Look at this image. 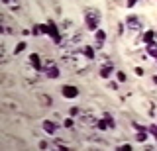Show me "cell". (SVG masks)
Listing matches in <instances>:
<instances>
[{
  "instance_id": "1",
  "label": "cell",
  "mask_w": 157,
  "mask_h": 151,
  "mask_svg": "<svg viewBox=\"0 0 157 151\" xmlns=\"http://www.w3.org/2000/svg\"><path fill=\"white\" fill-rule=\"evenodd\" d=\"M98 20H100V18H98V12H90V10L86 12L85 22H86V28H88V30L96 32L98 30Z\"/></svg>"
},
{
  "instance_id": "2",
  "label": "cell",
  "mask_w": 157,
  "mask_h": 151,
  "mask_svg": "<svg viewBox=\"0 0 157 151\" xmlns=\"http://www.w3.org/2000/svg\"><path fill=\"white\" fill-rule=\"evenodd\" d=\"M47 28H49V37H51L55 43H61V33H59V30H57V26H55V22L53 20H49L47 22Z\"/></svg>"
},
{
  "instance_id": "3",
  "label": "cell",
  "mask_w": 157,
  "mask_h": 151,
  "mask_svg": "<svg viewBox=\"0 0 157 151\" xmlns=\"http://www.w3.org/2000/svg\"><path fill=\"white\" fill-rule=\"evenodd\" d=\"M126 28H128V30H132V32H140V30H141V22H140V18L130 16V18L126 20Z\"/></svg>"
},
{
  "instance_id": "4",
  "label": "cell",
  "mask_w": 157,
  "mask_h": 151,
  "mask_svg": "<svg viewBox=\"0 0 157 151\" xmlns=\"http://www.w3.org/2000/svg\"><path fill=\"white\" fill-rule=\"evenodd\" d=\"M61 92H63L65 98H75V96H78V89L77 86H71V85H65L61 89Z\"/></svg>"
},
{
  "instance_id": "5",
  "label": "cell",
  "mask_w": 157,
  "mask_h": 151,
  "mask_svg": "<svg viewBox=\"0 0 157 151\" xmlns=\"http://www.w3.org/2000/svg\"><path fill=\"white\" fill-rule=\"evenodd\" d=\"M29 63H32V67H33L36 71H43L41 61H39V55H36V53H32V55H29Z\"/></svg>"
},
{
  "instance_id": "6",
  "label": "cell",
  "mask_w": 157,
  "mask_h": 151,
  "mask_svg": "<svg viewBox=\"0 0 157 151\" xmlns=\"http://www.w3.org/2000/svg\"><path fill=\"white\" fill-rule=\"evenodd\" d=\"M43 71H45L47 79H57V77H59V69H57L55 65H51V67H45Z\"/></svg>"
},
{
  "instance_id": "7",
  "label": "cell",
  "mask_w": 157,
  "mask_h": 151,
  "mask_svg": "<svg viewBox=\"0 0 157 151\" xmlns=\"http://www.w3.org/2000/svg\"><path fill=\"white\" fill-rule=\"evenodd\" d=\"M57 128H59V126H57V124H53V122H49V120L43 122V130H45L47 134H55Z\"/></svg>"
},
{
  "instance_id": "8",
  "label": "cell",
  "mask_w": 157,
  "mask_h": 151,
  "mask_svg": "<svg viewBox=\"0 0 157 151\" xmlns=\"http://www.w3.org/2000/svg\"><path fill=\"white\" fill-rule=\"evenodd\" d=\"M110 73H112V63H106V65L100 69V77H102V79H108Z\"/></svg>"
},
{
  "instance_id": "9",
  "label": "cell",
  "mask_w": 157,
  "mask_h": 151,
  "mask_svg": "<svg viewBox=\"0 0 157 151\" xmlns=\"http://www.w3.org/2000/svg\"><path fill=\"white\" fill-rule=\"evenodd\" d=\"M94 36H96V45H98V47H102V43H104V40H106V33L102 32V30H96V32H94Z\"/></svg>"
},
{
  "instance_id": "10",
  "label": "cell",
  "mask_w": 157,
  "mask_h": 151,
  "mask_svg": "<svg viewBox=\"0 0 157 151\" xmlns=\"http://www.w3.org/2000/svg\"><path fill=\"white\" fill-rule=\"evenodd\" d=\"M81 51L85 53V57H86V59H94V47H90V45H85Z\"/></svg>"
},
{
  "instance_id": "11",
  "label": "cell",
  "mask_w": 157,
  "mask_h": 151,
  "mask_svg": "<svg viewBox=\"0 0 157 151\" xmlns=\"http://www.w3.org/2000/svg\"><path fill=\"white\" fill-rule=\"evenodd\" d=\"M153 40H155V32H151V30H149V32H145V33H144V43H145V45H147V43H151Z\"/></svg>"
},
{
  "instance_id": "12",
  "label": "cell",
  "mask_w": 157,
  "mask_h": 151,
  "mask_svg": "<svg viewBox=\"0 0 157 151\" xmlns=\"http://www.w3.org/2000/svg\"><path fill=\"white\" fill-rule=\"evenodd\" d=\"M147 53H149V55H157V43L155 41H151V43H147Z\"/></svg>"
},
{
  "instance_id": "13",
  "label": "cell",
  "mask_w": 157,
  "mask_h": 151,
  "mask_svg": "<svg viewBox=\"0 0 157 151\" xmlns=\"http://www.w3.org/2000/svg\"><path fill=\"white\" fill-rule=\"evenodd\" d=\"M136 139H137V141H145V139H147V130H141V131H137Z\"/></svg>"
},
{
  "instance_id": "14",
  "label": "cell",
  "mask_w": 157,
  "mask_h": 151,
  "mask_svg": "<svg viewBox=\"0 0 157 151\" xmlns=\"http://www.w3.org/2000/svg\"><path fill=\"white\" fill-rule=\"evenodd\" d=\"M96 128H98V130H108L110 126H108V122H106L104 118H102L100 122H96Z\"/></svg>"
},
{
  "instance_id": "15",
  "label": "cell",
  "mask_w": 157,
  "mask_h": 151,
  "mask_svg": "<svg viewBox=\"0 0 157 151\" xmlns=\"http://www.w3.org/2000/svg\"><path fill=\"white\" fill-rule=\"evenodd\" d=\"M26 47H28V45H26V41H20L18 45H16V49H14V51H16V53H22L24 49H26Z\"/></svg>"
},
{
  "instance_id": "16",
  "label": "cell",
  "mask_w": 157,
  "mask_h": 151,
  "mask_svg": "<svg viewBox=\"0 0 157 151\" xmlns=\"http://www.w3.org/2000/svg\"><path fill=\"white\" fill-rule=\"evenodd\" d=\"M104 120L108 122V126H110V128H114V118H112V116L108 114V112H106V114H104Z\"/></svg>"
},
{
  "instance_id": "17",
  "label": "cell",
  "mask_w": 157,
  "mask_h": 151,
  "mask_svg": "<svg viewBox=\"0 0 157 151\" xmlns=\"http://www.w3.org/2000/svg\"><path fill=\"white\" fill-rule=\"evenodd\" d=\"M147 131H149V134L155 138V141H157V126H149V128H147Z\"/></svg>"
},
{
  "instance_id": "18",
  "label": "cell",
  "mask_w": 157,
  "mask_h": 151,
  "mask_svg": "<svg viewBox=\"0 0 157 151\" xmlns=\"http://www.w3.org/2000/svg\"><path fill=\"white\" fill-rule=\"evenodd\" d=\"M69 114H71V116H73V118H75V116H78V114H81V110H78V108H77V106H73V108H71V110H69Z\"/></svg>"
},
{
  "instance_id": "19",
  "label": "cell",
  "mask_w": 157,
  "mask_h": 151,
  "mask_svg": "<svg viewBox=\"0 0 157 151\" xmlns=\"http://www.w3.org/2000/svg\"><path fill=\"white\" fill-rule=\"evenodd\" d=\"M73 126H75V122H73V116H71V118L65 120V128H73Z\"/></svg>"
},
{
  "instance_id": "20",
  "label": "cell",
  "mask_w": 157,
  "mask_h": 151,
  "mask_svg": "<svg viewBox=\"0 0 157 151\" xmlns=\"http://www.w3.org/2000/svg\"><path fill=\"white\" fill-rule=\"evenodd\" d=\"M118 81H120V82H126V73L118 71Z\"/></svg>"
},
{
  "instance_id": "21",
  "label": "cell",
  "mask_w": 157,
  "mask_h": 151,
  "mask_svg": "<svg viewBox=\"0 0 157 151\" xmlns=\"http://www.w3.org/2000/svg\"><path fill=\"white\" fill-rule=\"evenodd\" d=\"M32 33H33V36H39V33H41V28H39V26H33Z\"/></svg>"
},
{
  "instance_id": "22",
  "label": "cell",
  "mask_w": 157,
  "mask_h": 151,
  "mask_svg": "<svg viewBox=\"0 0 157 151\" xmlns=\"http://www.w3.org/2000/svg\"><path fill=\"white\" fill-rule=\"evenodd\" d=\"M2 2H4V4H6V6H12V8H14V6H16V0H2Z\"/></svg>"
},
{
  "instance_id": "23",
  "label": "cell",
  "mask_w": 157,
  "mask_h": 151,
  "mask_svg": "<svg viewBox=\"0 0 157 151\" xmlns=\"http://www.w3.org/2000/svg\"><path fill=\"white\" fill-rule=\"evenodd\" d=\"M136 2H137V0H128L126 6H128V8H132V6H136Z\"/></svg>"
},
{
  "instance_id": "24",
  "label": "cell",
  "mask_w": 157,
  "mask_h": 151,
  "mask_svg": "<svg viewBox=\"0 0 157 151\" xmlns=\"http://www.w3.org/2000/svg\"><path fill=\"white\" fill-rule=\"evenodd\" d=\"M132 145H120V151H130Z\"/></svg>"
},
{
  "instance_id": "25",
  "label": "cell",
  "mask_w": 157,
  "mask_h": 151,
  "mask_svg": "<svg viewBox=\"0 0 157 151\" xmlns=\"http://www.w3.org/2000/svg\"><path fill=\"white\" fill-rule=\"evenodd\" d=\"M136 75L141 77V75H144V69H141V67H136Z\"/></svg>"
},
{
  "instance_id": "26",
  "label": "cell",
  "mask_w": 157,
  "mask_h": 151,
  "mask_svg": "<svg viewBox=\"0 0 157 151\" xmlns=\"http://www.w3.org/2000/svg\"><path fill=\"white\" fill-rule=\"evenodd\" d=\"M153 82H155V85H157V75H155V77H153Z\"/></svg>"
},
{
  "instance_id": "27",
  "label": "cell",
  "mask_w": 157,
  "mask_h": 151,
  "mask_svg": "<svg viewBox=\"0 0 157 151\" xmlns=\"http://www.w3.org/2000/svg\"><path fill=\"white\" fill-rule=\"evenodd\" d=\"M155 37H157V32H155Z\"/></svg>"
},
{
  "instance_id": "28",
  "label": "cell",
  "mask_w": 157,
  "mask_h": 151,
  "mask_svg": "<svg viewBox=\"0 0 157 151\" xmlns=\"http://www.w3.org/2000/svg\"><path fill=\"white\" fill-rule=\"evenodd\" d=\"M155 59H157V55H155Z\"/></svg>"
}]
</instances>
